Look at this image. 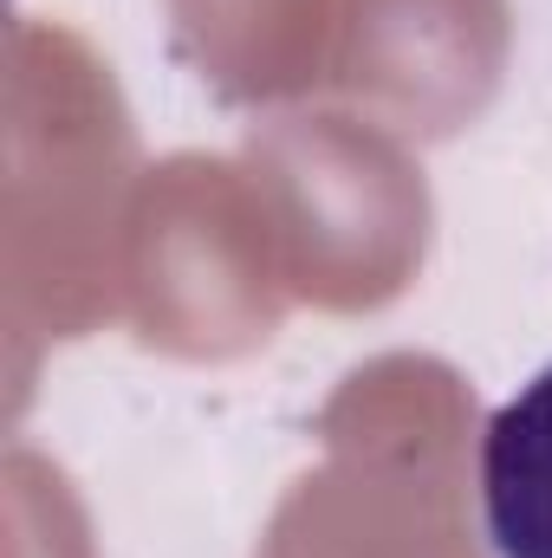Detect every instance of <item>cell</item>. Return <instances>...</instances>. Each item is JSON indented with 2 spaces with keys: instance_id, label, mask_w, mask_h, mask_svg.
<instances>
[{
  "instance_id": "obj_1",
  "label": "cell",
  "mask_w": 552,
  "mask_h": 558,
  "mask_svg": "<svg viewBox=\"0 0 552 558\" xmlns=\"http://www.w3.org/2000/svg\"><path fill=\"white\" fill-rule=\"evenodd\" d=\"M481 520L494 558H552V364L481 435Z\"/></svg>"
}]
</instances>
